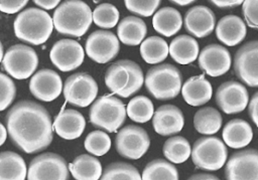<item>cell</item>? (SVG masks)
Returning <instances> with one entry per match:
<instances>
[{
    "label": "cell",
    "instance_id": "1",
    "mask_svg": "<svg viewBox=\"0 0 258 180\" xmlns=\"http://www.w3.org/2000/svg\"><path fill=\"white\" fill-rule=\"evenodd\" d=\"M11 142L21 151L33 154L46 149L52 141V123L47 110L32 101H20L5 118Z\"/></svg>",
    "mask_w": 258,
    "mask_h": 180
},
{
    "label": "cell",
    "instance_id": "2",
    "mask_svg": "<svg viewBox=\"0 0 258 180\" xmlns=\"http://www.w3.org/2000/svg\"><path fill=\"white\" fill-rule=\"evenodd\" d=\"M93 21L90 6L82 0H67L62 2L52 16L53 27L59 34L81 37Z\"/></svg>",
    "mask_w": 258,
    "mask_h": 180
},
{
    "label": "cell",
    "instance_id": "3",
    "mask_svg": "<svg viewBox=\"0 0 258 180\" xmlns=\"http://www.w3.org/2000/svg\"><path fill=\"white\" fill-rule=\"evenodd\" d=\"M18 39L32 45L44 43L50 36L53 23L49 14L39 8H27L21 11L13 23Z\"/></svg>",
    "mask_w": 258,
    "mask_h": 180
},
{
    "label": "cell",
    "instance_id": "4",
    "mask_svg": "<svg viewBox=\"0 0 258 180\" xmlns=\"http://www.w3.org/2000/svg\"><path fill=\"white\" fill-rule=\"evenodd\" d=\"M144 82L141 67L129 59H121L111 64L105 73L107 87L121 98H128L138 92Z\"/></svg>",
    "mask_w": 258,
    "mask_h": 180
},
{
    "label": "cell",
    "instance_id": "5",
    "mask_svg": "<svg viewBox=\"0 0 258 180\" xmlns=\"http://www.w3.org/2000/svg\"><path fill=\"white\" fill-rule=\"evenodd\" d=\"M147 92L156 100H171L180 89L182 76L177 67L170 63H163L151 67L145 76Z\"/></svg>",
    "mask_w": 258,
    "mask_h": 180
},
{
    "label": "cell",
    "instance_id": "6",
    "mask_svg": "<svg viewBox=\"0 0 258 180\" xmlns=\"http://www.w3.org/2000/svg\"><path fill=\"white\" fill-rule=\"evenodd\" d=\"M126 109L121 100L105 95L97 99L90 109V122L107 132H116L125 122Z\"/></svg>",
    "mask_w": 258,
    "mask_h": 180
},
{
    "label": "cell",
    "instance_id": "7",
    "mask_svg": "<svg viewBox=\"0 0 258 180\" xmlns=\"http://www.w3.org/2000/svg\"><path fill=\"white\" fill-rule=\"evenodd\" d=\"M190 155L198 168L216 171L226 163L228 151L224 142L218 137H202L195 142Z\"/></svg>",
    "mask_w": 258,
    "mask_h": 180
},
{
    "label": "cell",
    "instance_id": "8",
    "mask_svg": "<svg viewBox=\"0 0 258 180\" xmlns=\"http://www.w3.org/2000/svg\"><path fill=\"white\" fill-rule=\"evenodd\" d=\"M37 64L36 52L24 44H15L9 47L2 59L4 70L16 79H25L32 75Z\"/></svg>",
    "mask_w": 258,
    "mask_h": 180
},
{
    "label": "cell",
    "instance_id": "9",
    "mask_svg": "<svg viewBox=\"0 0 258 180\" xmlns=\"http://www.w3.org/2000/svg\"><path fill=\"white\" fill-rule=\"evenodd\" d=\"M27 180H69L67 161L55 153L40 154L31 160Z\"/></svg>",
    "mask_w": 258,
    "mask_h": 180
},
{
    "label": "cell",
    "instance_id": "10",
    "mask_svg": "<svg viewBox=\"0 0 258 180\" xmlns=\"http://www.w3.org/2000/svg\"><path fill=\"white\" fill-rule=\"evenodd\" d=\"M116 150L124 158L136 160L142 157L150 146L147 132L136 125H128L121 129L115 139Z\"/></svg>",
    "mask_w": 258,
    "mask_h": 180
},
{
    "label": "cell",
    "instance_id": "11",
    "mask_svg": "<svg viewBox=\"0 0 258 180\" xmlns=\"http://www.w3.org/2000/svg\"><path fill=\"white\" fill-rule=\"evenodd\" d=\"M97 94L98 84L89 73L78 72L72 74L64 82V99L73 106L88 107L96 99Z\"/></svg>",
    "mask_w": 258,
    "mask_h": 180
},
{
    "label": "cell",
    "instance_id": "12",
    "mask_svg": "<svg viewBox=\"0 0 258 180\" xmlns=\"http://www.w3.org/2000/svg\"><path fill=\"white\" fill-rule=\"evenodd\" d=\"M119 49L118 37L107 30H96L91 33L85 45L88 56L98 63H106L112 60L117 56Z\"/></svg>",
    "mask_w": 258,
    "mask_h": 180
},
{
    "label": "cell",
    "instance_id": "13",
    "mask_svg": "<svg viewBox=\"0 0 258 180\" xmlns=\"http://www.w3.org/2000/svg\"><path fill=\"white\" fill-rule=\"evenodd\" d=\"M237 77L252 87L258 86V40L243 44L234 57Z\"/></svg>",
    "mask_w": 258,
    "mask_h": 180
},
{
    "label": "cell",
    "instance_id": "14",
    "mask_svg": "<svg viewBox=\"0 0 258 180\" xmlns=\"http://www.w3.org/2000/svg\"><path fill=\"white\" fill-rule=\"evenodd\" d=\"M225 176L227 180H258V150L234 153L226 164Z\"/></svg>",
    "mask_w": 258,
    "mask_h": 180
},
{
    "label": "cell",
    "instance_id": "15",
    "mask_svg": "<svg viewBox=\"0 0 258 180\" xmlns=\"http://www.w3.org/2000/svg\"><path fill=\"white\" fill-rule=\"evenodd\" d=\"M216 103L225 114H237L245 110L249 102L246 87L238 81L222 83L216 92Z\"/></svg>",
    "mask_w": 258,
    "mask_h": 180
},
{
    "label": "cell",
    "instance_id": "16",
    "mask_svg": "<svg viewBox=\"0 0 258 180\" xmlns=\"http://www.w3.org/2000/svg\"><path fill=\"white\" fill-rule=\"evenodd\" d=\"M51 62L61 71H71L79 67L85 57L82 45L73 39H60L50 49Z\"/></svg>",
    "mask_w": 258,
    "mask_h": 180
},
{
    "label": "cell",
    "instance_id": "17",
    "mask_svg": "<svg viewBox=\"0 0 258 180\" xmlns=\"http://www.w3.org/2000/svg\"><path fill=\"white\" fill-rule=\"evenodd\" d=\"M60 76L52 69L43 68L32 75L29 81V91L34 98L43 102L55 100L61 93Z\"/></svg>",
    "mask_w": 258,
    "mask_h": 180
},
{
    "label": "cell",
    "instance_id": "18",
    "mask_svg": "<svg viewBox=\"0 0 258 180\" xmlns=\"http://www.w3.org/2000/svg\"><path fill=\"white\" fill-rule=\"evenodd\" d=\"M229 50L220 44H209L199 55V66L210 76H220L226 73L231 66Z\"/></svg>",
    "mask_w": 258,
    "mask_h": 180
},
{
    "label": "cell",
    "instance_id": "19",
    "mask_svg": "<svg viewBox=\"0 0 258 180\" xmlns=\"http://www.w3.org/2000/svg\"><path fill=\"white\" fill-rule=\"evenodd\" d=\"M183 22L189 34L203 38L213 32L216 26V16L209 7L197 5L186 11Z\"/></svg>",
    "mask_w": 258,
    "mask_h": 180
},
{
    "label": "cell",
    "instance_id": "20",
    "mask_svg": "<svg viewBox=\"0 0 258 180\" xmlns=\"http://www.w3.org/2000/svg\"><path fill=\"white\" fill-rule=\"evenodd\" d=\"M152 125L154 131L161 136L176 134L183 128V114L173 105H163L153 113Z\"/></svg>",
    "mask_w": 258,
    "mask_h": 180
},
{
    "label": "cell",
    "instance_id": "21",
    "mask_svg": "<svg viewBox=\"0 0 258 180\" xmlns=\"http://www.w3.org/2000/svg\"><path fill=\"white\" fill-rule=\"evenodd\" d=\"M86 127L84 116L73 109L61 110L55 117L53 129L55 133L66 140H74L79 138Z\"/></svg>",
    "mask_w": 258,
    "mask_h": 180
},
{
    "label": "cell",
    "instance_id": "22",
    "mask_svg": "<svg viewBox=\"0 0 258 180\" xmlns=\"http://www.w3.org/2000/svg\"><path fill=\"white\" fill-rule=\"evenodd\" d=\"M246 33V24L236 15L224 16L216 26V35L218 39L228 46L239 44L245 38Z\"/></svg>",
    "mask_w": 258,
    "mask_h": 180
},
{
    "label": "cell",
    "instance_id": "23",
    "mask_svg": "<svg viewBox=\"0 0 258 180\" xmlns=\"http://www.w3.org/2000/svg\"><path fill=\"white\" fill-rule=\"evenodd\" d=\"M212 85L204 74L189 77L182 85L181 94L184 101L192 106H203L212 98Z\"/></svg>",
    "mask_w": 258,
    "mask_h": 180
},
{
    "label": "cell",
    "instance_id": "24",
    "mask_svg": "<svg viewBox=\"0 0 258 180\" xmlns=\"http://www.w3.org/2000/svg\"><path fill=\"white\" fill-rule=\"evenodd\" d=\"M224 142L233 149L246 147L252 140L253 131L251 126L242 119L229 121L223 129Z\"/></svg>",
    "mask_w": 258,
    "mask_h": 180
},
{
    "label": "cell",
    "instance_id": "25",
    "mask_svg": "<svg viewBox=\"0 0 258 180\" xmlns=\"http://www.w3.org/2000/svg\"><path fill=\"white\" fill-rule=\"evenodd\" d=\"M199 43L189 35L181 34L173 38L168 46L171 58L179 64H188L198 58Z\"/></svg>",
    "mask_w": 258,
    "mask_h": 180
},
{
    "label": "cell",
    "instance_id": "26",
    "mask_svg": "<svg viewBox=\"0 0 258 180\" xmlns=\"http://www.w3.org/2000/svg\"><path fill=\"white\" fill-rule=\"evenodd\" d=\"M147 32L145 22L136 16L124 17L117 27L118 39L130 46L140 44Z\"/></svg>",
    "mask_w": 258,
    "mask_h": 180
},
{
    "label": "cell",
    "instance_id": "27",
    "mask_svg": "<svg viewBox=\"0 0 258 180\" xmlns=\"http://www.w3.org/2000/svg\"><path fill=\"white\" fill-rule=\"evenodd\" d=\"M152 25L157 33L170 37L176 34L181 28V14L172 7H163L153 15Z\"/></svg>",
    "mask_w": 258,
    "mask_h": 180
},
{
    "label": "cell",
    "instance_id": "28",
    "mask_svg": "<svg viewBox=\"0 0 258 180\" xmlns=\"http://www.w3.org/2000/svg\"><path fill=\"white\" fill-rule=\"evenodd\" d=\"M27 169L24 159L12 151L0 153V180H24Z\"/></svg>",
    "mask_w": 258,
    "mask_h": 180
},
{
    "label": "cell",
    "instance_id": "29",
    "mask_svg": "<svg viewBox=\"0 0 258 180\" xmlns=\"http://www.w3.org/2000/svg\"><path fill=\"white\" fill-rule=\"evenodd\" d=\"M69 168L76 180H99L102 175L100 161L96 157L87 154L76 157Z\"/></svg>",
    "mask_w": 258,
    "mask_h": 180
},
{
    "label": "cell",
    "instance_id": "30",
    "mask_svg": "<svg viewBox=\"0 0 258 180\" xmlns=\"http://www.w3.org/2000/svg\"><path fill=\"white\" fill-rule=\"evenodd\" d=\"M223 118L219 111L212 107L200 109L194 117V126L196 130L205 135H214L222 127Z\"/></svg>",
    "mask_w": 258,
    "mask_h": 180
},
{
    "label": "cell",
    "instance_id": "31",
    "mask_svg": "<svg viewBox=\"0 0 258 180\" xmlns=\"http://www.w3.org/2000/svg\"><path fill=\"white\" fill-rule=\"evenodd\" d=\"M140 54L147 63H159L167 57L168 45L166 41L159 36H149L141 42Z\"/></svg>",
    "mask_w": 258,
    "mask_h": 180
},
{
    "label": "cell",
    "instance_id": "32",
    "mask_svg": "<svg viewBox=\"0 0 258 180\" xmlns=\"http://www.w3.org/2000/svg\"><path fill=\"white\" fill-rule=\"evenodd\" d=\"M142 180H178L177 169L173 164L163 160L150 161L142 172Z\"/></svg>",
    "mask_w": 258,
    "mask_h": 180
},
{
    "label": "cell",
    "instance_id": "33",
    "mask_svg": "<svg viewBox=\"0 0 258 180\" xmlns=\"http://www.w3.org/2000/svg\"><path fill=\"white\" fill-rule=\"evenodd\" d=\"M191 154V148L188 141L181 137L175 136L167 139L163 144V155L171 163L180 164L186 161Z\"/></svg>",
    "mask_w": 258,
    "mask_h": 180
},
{
    "label": "cell",
    "instance_id": "34",
    "mask_svg": "<svg viewBox=\"0 0 258 180\" xmlns=\"http://www.w3.org/2000/svg\"><path fill=\"white\" fill-rule=\"evenodd\" d=\"M153 104L145 96H137L130 100L126 114L135 123H146L153 116Z\"/></svg>",
    "mask_w": 258,
    "mask_h": 180
},
{
    "label": "cell",
    "instance_id": "35",
    "mask_svg": "<svg viewBox=\"0 0 258 180\" xmlns=\"http://www.w3.org/2000/svg\"><path fill=\"white\" fill-rule=\"evenodd\" d=\"M100 180H142L138 170L131 164L115 162L103 171Z\"/></svg>",
    "mask_w": 258,
    "mask_h": 180
},
{
    "label": "cell",
    "instance_id": "36",
    "mask_svg": "<svg viewBox=\"0 0 258 180\" xmlns=\"http://www.w3.org/2000/svg\"><path fill=\"white\" fill-rule=\"evenodd\" d=\"M92 18L94 23L101 28H113L118 23L119 11L113 4L102 3L94 9Z\"/></svg>",
    "mask_w": 258,
    "mask_h": 180
},
{
    "label": "cell",
    "instance_id": "37",
    "mask_svg": "<svg viewBox=\"0 0 258 180\" xmlns=\"http://www.w3.org/2000/svg\"><path fill=\"white\" fill-rule=\"evenodd\" d=\"M85 149L96 156L105 155L111 148V139L103 131H93L85 139Z\"/></svg>",
    "mask_w": 258,
    "mask_h": 180
},
{
    "label": "cell",
    "instance_id": "38",
    "mask_svg": "<svg viewBox=\"0 0 258 180\" xmlns=\"http://www.w3.org/2000/svg\"><path fill=\"white\" fill-rule=\"evenodd\" d=\"M161 0H124L126 8L143 17L151 16L158 8Z\"/></svg>",
    "mask_w": 258,
    "mask_h": 180
},
{
    "label": "cell",
    "instance_id": "39",
    "mask_svg": "<svg viewBox=\"0 0 258 180\" xmlns=\"http://www.w3.org/2000/svg\"><path fill=\"white\" fill-rule=\"evenodd\" d=\"M16 95V86L13 80L6 74L0 72V111L7 109Z\"/></svg>",
    "mask_w": 258,
    "mask_h": 180
},
{
    "label": "cell",
    "instance_id": "40",
    "mask_svg": "<svg viewBox=\"0 0 258 180\" xmlns=\"http://www.w3.org/2000/svg\"><path fill=\"white\" fill-rule=\"evenodd\" d=\"M242 12L248 26L258 29V0H244Z\"/></svg>",
    "mask_w": 258,
    "mask_h": 180
},
{
    "label": "cell",
    "instance_id": "41",
    "mask_svg": "<svg viewBox=\"0 0 258 180\" xmlns=\"http://www.w3.org/2000/svg\"><path fill=\"white\" fill-rule=\"evenodd\" d=\"M27 2L28 0H0V11L13 14L22 10Z\"/></svg>",
    "mask_w": 258,
    "mask_h": 180
},
{
    "label": "cell",
    "instance_id": "42",
    "mask_svg": "<svg viewBox=\"0 0 258 180\" xmlns=\"http://www.w3.org/2000/svg\"><path fill=\"white\" fill-rule=\"evenodd\" d=\"M248 110L251 120L258 127V92L255 93L251 98Z\"/></svg>",
    "mask_w": 258,
    "mask_h": 180
},
{
    "label": "cell",
    "instance_id": "43",
    "mask_svg": "<svg viewBox=\"0 0 258 180\" xmlns=\"http://www.w3.org/2000/svg\"><path fill=\"white\" fill-rule=\"evenodd\" d=\"M218 8H233L241 5L244 0H209Z\"/></svg>",
    "mask_w": 258,
    "mask_h": 180
},
{
    "label": "cell",
    "instance_id": "44",
    "mask_svg": "<svg viewBox=\"0 0 258 180\" xmlns=\"http://www.w3.org/2000/svg\"><path fill=\"white\" fill-rule=\"evenodd\" d=\"M37 6L45 9V10H50L53 9L59 2L60 0H32Z\"/></svg>",
    "mask_w": 258,
    "mask_h": 180
},
{
    "label": "cell",
    "instance_id": "45",
    "mask_svg": "<svg viewBox=\"0 0 258 180\" xmlns=\"http://www.w3.org/2000/svg\"><path fill=\"white\" fill-rule=\"evenodd\" d=\"M187 180H220L217 176L208 173H199L190 176Z\"/></svg>",
    "mask_w": 258,
    "mask_h": 180
},
{
    "label": "cell",
    "instance_id": "46",
    "mask_svg": "<svg viewBox=\"0 0 258 180\" xmlns=\"http://www.w3.org/2000/svg\"><path fill=\"white\" fill-rule=\"evenodd\" d=\"M7 137V130L6 128L0 123V146L3 145V143L5 142Z\"/></svg>",
    "mask_w": 258,
    "mask_h": 180
},
{
    "label": "cell",
    "instance_id": "47",
    "mask_svg": "<svg viewBox=\"0 0 258 180\" xmlns=\"http://www.w3.org/2000/svg\"><path fill=\"white\" fill-rule=\"evenodd\" d=\"M169 1L174 3V4H177L179 6H185V5H188V4H190V3H192L197 0H169Z\"/></svg>",
    "mask_w": 258,
    "mask_h": 180
},
{
    "label": "cell",
    "instance_id": "48",
    "mask_svg": "<svg viewBox=\"0 0 258 180\" xmlns=\"http://www.w3.org/2000/svg\"><path fill=\"white\" fill-rule=\"evenodd\" d=\"M2 59H3V45L0 41V62L2 61Z\"/></svg>",
    "mask_w": 258,
    "mask_h": 180
}]
</instances>
